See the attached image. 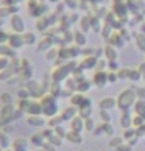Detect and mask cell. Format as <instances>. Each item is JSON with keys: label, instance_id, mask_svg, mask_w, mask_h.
Listing matches in <instances>:
<instances>
[{"label": "cell", "instance_id": "1", "mask_svg": "<svg viewBox=\"0 0 145 151\" xmlns=\"http://www.w3.org/2000/svg\"><path fill=\"white\" fill-rule=\"evenodd\" d=\"M137 101V93L134 89H125V91H122L119 93V97H117V106H119L120 109H130L131 106H134Z\"/></svg>", "mask_w": 145, "mask_h": 151}, {"label": "cell", "instance_id": "2", "mask_svg": "<svg viewBox=\"0 0 145 151\" xmlns=\"http://www.w3.org/2000/svg\"><path fill=\"white\" fill-rule=\"evenodd\" d=\"M41 104H42V112L48 115V117H53L56 115V111H58V103H56V97H53V93H45L44 97L41 98Z\"/></svg>", "mask_w": 145, "mask_h": 151}, {"label": "cell", "instance_id": "3", "mask_svg": "<svg viewBox=\"0 0 145 151\" xmlns=\"http://www.w3.org/2000/svg\"><path fill=\"white\" fill-rule=\"evenodd\" d=\"M9 27L13 33H19V35H24L27 31V24H25V19L22 17L20 14H13L9 19Z\"/></svg>", "mask_w": 145, "mask_h": 151}, {"label": "cell", "instance_id": "4", "mask_svg": "<svg viewBox=\"0 0 145 151\" xmlns=\"http://www.w3.org/2000/svg\"><path fill=\"white\" fill-rule=\"evenodd\" d=\"M108 83H109L108 72L106 70H95V73H94V76H92V84L97 89H103Z\"/></svg>", "mask_w": 145, "mask_h": 151}, {"label": "cell", "instance_id": "5", "mask_svg": "<svg viewBox=\"0 0 145 151\" xmlns=\"http://www.w3.org/2000/svg\"><path fill=\"white\" fill-rule=\"evenodd\" d=\"M128 8L130 5L123 0H113V14L115 17H125L128 14Z\"/></svg>", "mask_w": 145, "mask_h": 151}, {"label": "cell", "instance_id": "6", "mask_svg": "<svg viewBox=\"0 0 145 151\" xmlns=\"http://www.w3.org/2000/svg\"><path fill=\"white\" fill-rule=\"evenodd\" d=\"M8 45H11L14 50H19L25 45L24 41V35H19V33H11L9 39H8Z\"/></svg>", "mask_w": 145, "mask_h": 151}, {"label": "cell", "instance_id": "7", "mask_svg": "<svg viewBox=\"0 0 145 151\" xmlns=\"http://www.w3.org/2000/svg\"><path fill=\"white\" fill-rule=\"evenodd\" d=\"M53 47V37H44L36 44V52L38 53H47Z\"/></svg>", "mask_w": 145, "mask_h": 151}, {"label": "cell", "instance_id": "8", "mask_svg": "<svg viewBox=\"0 0 145 151\" xmlns=\"http://www.w3.org/2000/svg\"><path fill=\"white\" fill-rule=\"evenodd\" d=\"M50 27H52V22H50L48 16H41V17L36 19V30H38V31L47 33Z\"/></svg>", "mask_w": 145, "mask_h": 151}, {"label": "cell", "instance_id": "9", "mask_svg": "<svg viewBox=\"0 0 145 151\" xmlns=\"http://www.w3.org/2000/svg\"><path fill=\"white\" fill-rule=\"evenodd\" d=\"M0 115L5 122H9V120H14V115H16V109H14V104H3L2 111H0Z\"/></svg>", "mask_w": 145, "mask_h": 151}, {"label": "cell", "instance_id": "10", "mask_svg": "<svg viewBox=\"0 0 145 151\" xmlns=\"http://www.w3.org/2000/svg\"><path fill=\"white\" fill-rule=\"evenodd\" d=\"M70 101H72V106H75V108H81L83 104L89 103L91 100H89L87 97H84V93H81V92H76V93H72V97H70Z\"/></svg>", "mask_w": 145, "mask_h": 151}, {"label": "cell", "instance_id": "11", "mask_svg": "<svg viewBox=\"0 0 145 151\" xmlns=\"http://www.w3.org/2000/svg\"><path fill=\"white\" fill-rule=\"evenodd\" d=\"M97 63H98V58H95V56H84L80 65L84 70H95Z\"/></svg>", "mask_w": 145, "mask_h": 151}, {"label": "cell", "instance_id": "12", "mask_svg": "<svg viewBox=\"0 0 145 151\" xmlns=\"http://www.w3.org/2000/svg\"><path fill=\"white\" fill-rule=\"evenodd\" d=\"M125 39H123V36L120 35V31L119 33H113V36H111L109 39H108V44H111V45H114V47H117V48H122L125 45Z\"/></svg>", "mask_w": 145, "mask_h": 151}, {"label": "cell", "instance_id": "13", "mask_svg": "<svg viewBox=\"0 0 145 151\" xmlns=\"http://www.w3.org/2000/svg\"><path fill=\"white\" fill-rule=\"evenodd\" d=\"M74 44H75V45H78V47H81V48H84V47L87 45V36H86V33L81 31V30L75 31Z\"/></svg>", "mask_w": 145, "mask_h": 151}, {"label": "cell", "instance_id": "14", "mask_svg": "<svg viewBox=\"0 0 145 151\" xmlns=\"http://www.w3.org/2000/svg\"><path fill=\"white\" fill-rule=\"evenodd\" d=\"M103 58L105 59H108V61H114L119 58V52H117V47L114 45H111V44H108L106 47H105V55H103Z\"/></svg>", "mask_w": 145, "mask_h": 151}, {"label": "cell", "instance_id": "15", "mask_svg": "<svg viewBox=\"0 0 145 151\" xmlns=\"http://www.w3.org/2000/svg\"><path fill=\"white\" fill-rule=\"evenodd\" d=\"M115 106H117V98H114V97H106L100 101V109H105V111L114 109Z\"/></svg>", "mask_w": 145, "mask_h": 151}, {"label": "cell", "instance_id": "16", "mask_svg": "<svg viewBox=\"0 0 145 151\" xmlns=\"http://www.w3.org/2000/svg\"><path fill=\"white\" fill-rule=\"evenodd\" d=\"M84 122H86V119H83L81 115H76V117H74V119L70 120V125H72V129L74 131H83L84 129Z\"/></svg>", "mask_w": 145, "mask_h": 151}, {"label": "cell", "instance_id": "17", "mask_svg": "<svg viewBox=\"0 0 145 151\" xmlns=\"http://www.w3.org/2000/svg\"><path fill=\"white\" fill-rule=\"evenodd\" d=\"M80 30L81 31H84V33H87V31H91L92 30V24H91V14H84L83 17H80Z\"/></svg>", "mask_w": 145, "mask_h": 151}, {"label": "cell", "instance_id": "18", "mask_svg": "<svg viewBox=\"0 0 145 151\" xmlns=\"http://www.w3.org/2000/svg\"><path fill=\"white\" fill-rule=\"evenodd\" d=\"M91 24H92V31L102 33V30H103V19H100L98 16H95V14H91Z\"/></svg>", "mask_w": 145, "mask_h": 151}, {"label": "cell", "instance_id": "19", "mask_svg": "<svg viewBox=\"0 0 145 151\" xmlns=\"http://www.w3.org/2000/svg\"><path fill=\"white\" fill-rule=\"evenodd\" d=\"M0 56L14 58L16 56V50L11 45H8V44H2V45H0Z\"/></svg>", "mask_w": 145, "mask_h": 151}, {"label": "cell", "instance_id": "20", "mask_svg": "<svg viewBox=\"0 0 145 151\" xmlns=\"http://www.w3.org/2000/svg\"><path fill=\"white\" fill-rule=\"evenodd\" d=\"M28 114L31 115H39V114H42V104L41 101H30V106H28V111H27Z\"/></svg>", "mask_w": 145, "mask_h": 151}, {"label": "cell", "instance_id": "21", "mask_svg": "<svg viewBox=\"0 0 145 151\" xmlns=\"http://www.w3.org/2000/svg\"><path fill=\"white\" fill-rule=\"evenodd\" d=\"M13 147H14V151H27L28 150V142L24 137H19L13 142Z\"/></svg>", "mask_w": 145, "mask_h": 151}, {"label": "cell", "instance_id": "22", "mask_svg": "<svg viewBox=\"0 0 145 151\" xmlns=\"http://www.w3.org/2000/svg\"><path fill=\"white\" fill-rule=\"evenodd\" d=\"M134 42H136V47L139 52L145 53V33H137L134 36Z\"/></svg>", "mask_w": 145, "mask_h": 151}, {"label": "cell", "instance_id": "23", "mask_svg": "<svg viewBox=\"0 0 145 151\" xmlns=\"http://www.w3.org/2000/svg\"><path fill=\"white\" fill-rule=\"evenodd\" d=\"M24 41H25V45H36V44H38V36H36V33H33V31H25V33H24Z\"/></svg>", "mask_w": 145, "mask_h": 151}, {"label": "cell", "instance_id": "24", "mask_svg": "<svg viewBox=\"0 0 145 151\" xmlns=\"http://www.w3.org/2000/svg\"><path fill=\"white\" fill-rule=\"evenodd\" d=\"M66 139H67L70 143H81L83 142V137L80 136V132L74 131V129H72L70 132H66Z\"/></svg>", "mask_w": 145, "mask_h": 151}, {"label": "cell", "instance_id": "25", "mask_svg": "<svg viewBox=\"0 0 145 151\" xmlns=\"http://www.w3.org/2000/svg\"><path fill=\"white\" fill-rule=\"evenodd\" d=\"M92 86H94L92 81H89V80H80V81H78V86H76V92L84 93V92H87Z\"/></svg>", "mask_w": 145, "mask_h": 151}, {"label": "cell", "instance_id": "26", "mask_svg": "<svg viewBox=\"0 0 145 151\" xmlns=\"http://www.w3.org/2000/svg\"><path fill=\"white\" fill-rule=\"evenodd\" d=\"M59 58V48H55V47H52L48 50V52L45 53V59L48 61V63H55Z\"/></svg>", "mask_w": 145, "mask_h": 151}, {"label": "cell", "instance_id": "27", "mask_svg": "<svg viewBox=\"0 0 145 151\" xmlns=\"http://www.w3.org/2000/svg\"><path fill=\"white\" fill-rule=\"evenodd\" d=\"M74 117H76V109H75V106H70L69 109L66 108V109L63 111V119H64V120H72Z\"/></svg>", "mask_w": 145, "mask_h": 151}, {"label": "cell", "instance_id": "28", "mask_svg": "<svg viewBox=\"0 0 145 151\" xmlns=\"http://www.w3.org/2000/svg\"><path fill=\"white\" fill-rule=\"evenodd\" d=\"M27 122H28V125H33V126L44 125V119H42L41 115H30L28 119H27Z\"/></svg>", "mask_w": 145, "mask_h": 151}, {"label": "cell", "instance_id": "29", "mask_svg": "<svg viewBox=\"0 0 145 151\" xmlns=\"http://www.w3.org/2000/svg\"><path fill=\"white\" fill-rule=\"evenodd\" d=\"M142 78H144V75L139 72V69H131L130 70V76H128V80H130V81L137 83V81H141Z\"/></svg>", "mask_w": 145, "mask_h": 151}, {"label": "cell", "instance_id": "30", "mask_svg": "<svg viewBox=\"0 0 145 151\" xmlns=\"http://www.w3.org/2000/svg\"><path fill=\"white\" fill-rule=\"evenodd\" d=\"M113 33H114V27L111 25V24H106V25H103V30H102V35L105 39H109L111 36H113Z\"/></svg>", "mask_w": 145, "mask_h": 151}, {"label": "cell", "instance_id": "31", "mask_svg": "<svg viewBox=\"0 0 145 151\" xmlns=\"http://www.w3.org/2000/svg\"><path fill=\"white\" fill-rule=\"evenodd\" d=\"M64 5H66V8H69V9H78V8H80L81 6V2H80V0H64V2H63Z\"/></svg>", "mask_w": 145, "mask_h": 151}, {"label": "cell", "instance_id": "32", "mask_svg": "<svg viewBox=\"0 0 145 151\" xmlns=\"http://www.w3.org/2000/svg\"><path fill=\"white\" fill-rule=\"evenodd\" d=\"M0 100H2L3 104H13L14 97H13V95H11L9 92H3L2 95H0Z\"/></svg>", "mask_w": 145, "mask_h": 151}, {"label": "cell", "instance_id": "33", "mask_svg": "<svg viewBox=\"0 0 145 151\" xmlns=\"http://www.w3.org/2000/svg\"><path fill=\"white\" fill-rule=\"evenodd\" d=\"M94 14L98 16L100 19H103V17H106L109 13H108V9L105 6H95V8H94Z\"/></svg>", "mask_w": 145, "mask_h": 151}, {"label": "cell", "instance_id": "34", "mask_svg": "<svg viewBox=\"0 0 145 151\" xmlns=\"http://www.w3.org/2000/svg\"><path fill=\"white\" fill-rule=\"evenodd\" d=\"M11 67V58L6 56H0V72L2 70H6Z\"/></svg>", "mask_w": 145, "mask_h": 151}, {"label": "cell", "instance_id": "35", "mask_svg": "<svg viewBox=\"0 0 145 151\" xmlns=\"http://www.w3.org/2000/svg\"><path fill=\"white\" fill-rule=\"evenodd\" d=\"M122 69L120 67V63L117 59H114V61H108V70L109 72H119Z\"/></svg>", "mask_w": 145, "mask_h": 151}, {"label": "cell", "instance_id": "36", "mask_svg": "<svg viewBox=\"0 0 145 151\" xmlns=\"http://www.w3.org/2000/svg\"><path fill=\"white\" fill-rule=\"evenodd\" d=\"M136 112L139 115H144L145 117V101H142V100H139V101H136Z\"/></svg>", "mask_w": 145, "mask_h": 151}, {"label": "cell", "instance_id": "37", "mask_svg": "<svg viewBox=\"0 0 145 151\" xmlns=\"http://www.w3.org/2000/svg\"><path fill=\"white\" fill-rule=\"evenodd\" d=\"M31 142L35 143V145H38V147H39V145H42V143H44V134H42V132L35 134V136L31 137Z\"/></svg>", "mask_w": 145, "mask_h": 151}, {"label": "cell", "instance_id": "38", "mask_svg": "<svg viewBox=\"0 0 145 151\" xmlns=\"http://www.w3.org/2000/svg\"><path fill=\"white\" fill-rule=\"evenodd\" d=\"M106 69H108V59L100 58V59H98V63H97L95 70H106Z\"/></svg>", "mask_w": 145, "mask_h": 151}, {"label": "cell", "instance_id": "39", "mask_svg": "<svg viewBox=\"0 0 145 151\" xmlns=\"http://www.w3.org/2000/svg\"><path fill=\"white\" fill-rule=\"evenodd\" d=\"M9 16H13V14H11L8 6H5V5L0 6V19H6V17H9Z\"/></svg>", "mask_w": 145, "mask_h": 151}, {"label": "cell", "instance_id": "40", "mask_svg": "<svg viewBox=\"0 0 145 151\" xmlns=\"http://www.w3.org/2000/svg\"><path fill=\"white\" fill-rule=\"evenodd\" d=\"M100 119L103 120V123H109L111 122V114L105 109H100Z\"/></svg>", "mask_w": 145, "mask_h": 151}, {"label": "cell", "instance_id": "41", "mask_svg": "<svg viewBox=\"0 0 145 151\" xmlns=\"http://www.w3.org/2000/svg\"><path fill=\"white\" fill-rule=\"evenodd\" d=\"M84 129L86 131H94L95 129V123H94V120L89 117V119H86V122H84Z\"/></svg>", "mask_w": 145, "mask_h": 151}, {"label": "cell", "instance_id": "42", "mask_svg": "<svg viewBox=\"0 0 145 151\" xmlns=\"http://www.w3.org/2000/svg\"><path fill=\"white\" fill-rule=\"evenodd\" d=\"M130 70L131 69H128V67H125V69H120L117 73H119V78L120 80H128V76H130Z\"/></svg>", "mask_w": 145, "mask_h": 151}, {"label": "cell", "instance_id": "43", "mask_svg": "<svg viewBox=\"0 0 145 151\" xmlns=\"http://www.w3.org/2000/svg\"><path fill=\"white\" fill-rule=\"evenodd\" d=\"M8 39H9V33H6L5 30H0V45L8 44Z\"/></svg>", "mask_w": 145, "mask_h": 151}, {"label": "cell", "instance_id": "44", "mask_svg": "<svg viewBox=\"0 0 145 151\" xmlns=\"http://www.w3.org/2000/svg\"><path fill=\"white\" fill-rule=\"evenodd\" d=\"M108 78H109V83H111V84H114V83H117V81L120 80L117 72H108Z\"/></svg>", "mask_w": 145, "mask_h": 151}, {"label": "cell", "instance_id": "45", "mask_svg": "<svg viewBox=\"0 0 145 151\" xmlns=\"http://www.w3.org/2000/svg\"><path fill=\"white\" fill-rule=\"evenodd\" d=\"M64 17H66V16H64ZM67 17H69V24H75V22L76 20H80V16H78V13H75V11H74V13H70V14H67ZM67 17H66V19H67Z\"/></svg>", "mask_w": 145, "mask_h": 151}, {"label": "cell", "instance_id": "46", "mask_svg": "<svg viewBox=\"0 0 145 151\" xmlns=\"http://www.w3.org/2000/svg\"><path fill=\"white\" fill-rule=\"evenodd\" d=\"M131 123H133V120H131V117H130V115H128V114L125 112V115L122 117V126H125V128H128V126L131 125Z\"/></svg>", "mask_w": 145, "mask_h": 151}, {"label": "cell", "instance_id": "47", "mask_svg": "<svg viewBox=\"0 0 145 151\" xmlns=\"http://www.w3.org/2000/svg\"><path fill=\"white\" fill-rule=\"evenodd\" d=\"M120 35L123 36L125 41H130V39H131V31L128 30V28H122V30H120Z\"/></svg>", "mask_w": 145, "mask_h": 151}, {"label": "cell", "instance_id": "48", "mask_svg": "<svg viewBox=\"0 0 145 151\" xmlns=\"http://www.w3.org/2000/svg\"><path fill=\"white\" fill-rule=\"evenodd\" d=\"M94 55H95V48L86 47L84 50H83V56H94Z\"/></svg>", "mask_w": 145, "mask_h": 151}, {"label": "cell", "instance_id": "49", "mask_svg": "<svg viewBox=\"0 0 145 151\" xmlns=\"http://www.w3.org/2000/svg\"><path fill=\"white\" fill-rule=\"evenodd\" d=\"M136 93H137V97H139V98L145 100V86H142V87H136Z\"/></svg>", "mask_w": 145, "mask_h": 151}, {"label": "cell", "instance_id": "50", "mask_svg": "<svg viewBox=\"0 0 145 151\" xmlns=\"http://www.w3.org/2000/svg\"><path fill=\"white\" fill-rule=\"evenodd\" d=\"M122 143H123V140H122L120 137H114L109 145H111V147H119V145H122Z\"/></svg>", "mask_w": 145, "mask_h": 151}, {"label": "cell", "instance_id": "51", "mask_svg": "<svg viewBox=\"0 0 145 151\" xmlns=\"http://www.w3.org/2000/svg\"><path fill=\"white\" fill-rule=\"evenodd\" d=\"M9 11H11V14H19V9H20V6L19 5H9Z\"/></svg>", "mask_w": 145, "mask_h": 151}, {"label": "cell", "instance_id": "52", "mask_svg": "<svg viewBox=\"0 0 145 151\" xmlns=\"http://www.w3.org/2000/svg\"><path fill=\"white\" fill-rule=\"evenodd\" d=\"M117 151H131V145H119L117 147Z\"/></svg>", "mask_w": 145, "mask_h": 151}, {"label": "cell", "instance_id": "53", "mask_svg": "<svg viewBox=\"0 0 145 151\" xmlns=\"http://www.w3.org/2000/svg\"><path fill=\"white\" fill-rule=\"evenodd\" d=\"M50 143H55L58 147V145H61V140H59V137H56V136H53V137H50V140H48Z\"/></svg>", "mask_w": 145, "mask_h": 151}, {"label": "cell", "instance_id": "54", "mask_svg": "<svg viewBox=\"0 0 145 151\" xmlns=\"http://www.w3.org/2000/svg\"><path fill=\"white\" fill-rule=\"evenodd\" d=\"M137 69H139V72H141L142 75H145V63H141V65H139Z\"/></svg>", "mask_w": 145, "mask_h": 151}, {"label": "cell", "instance_id": "55", "mask_svg": "<svg viewBox=\"0 0 145 151\" xmlns=\"http://www.w3.org/2000/svg\"><path fill=\"white\" fill-rule=\"evenodd\" d=\"M47 2H50V3H55V5H56V3H61L63 0H47Z\"/></svg>", "mask_w": 145, "mask_h": 151}, {"label": "cell", "instance_id": "56", "mask_svg": "<svg viewBox=\"0 0 145 151\" xmlns=\"http://www.w3.org/2000/svg\"><path fill=\"white\" fill-rule=\"evenodd\" d=\"M2 27H3V19H0V30H3Z\"/></svg>", "mask_w": 145, "mask_h": 151}, {"label": "cell", "instance_id": "57", "mask_svg": "<svg viewBox=\"0 0 145 151\" xmlns=\"http://www.w3.org/2000/svg\"><path fill=\"white\" fill-rule=\"evenodd\" d=\"M6 151H9V150H6Z\"/></svg>", "mask_w": 145, "mask_h": 151}]
</instances>
